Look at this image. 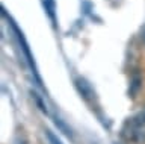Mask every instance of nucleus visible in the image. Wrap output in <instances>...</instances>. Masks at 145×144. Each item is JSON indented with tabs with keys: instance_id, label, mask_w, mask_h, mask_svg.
Listing matches in <instances>:
<instances>
[{
	"instance_id": "nucleus-3",
	"label": "nucleus",
	"mask_w": 145,
	"mask_h": 144,
	"mask_svg": "<svg viewBox=\"0 0 145 144\" xmlns=\"http://www.w3.org/2000/svg\"><path fill=\"white\" fill-rule=\"evenodd\" d=\"M142 41L145 43V28H144V30H142Z\"/></svg>"
},
{
	"instance_id": "nucleus-2",
	"label": "nucleus",
	"mask_w": 145,
	"mask_h": 144,
	"mask_svg": "<svg viewBox=\"0 0 145 144\" xmlns=\"http://www.w3.org/2000/svg\"><path fill=\"white\" fill-rule=\"evenodd\" d=\"M45 137L48 138V141L52 143V144H62V143H61V139H59L56 135H54L52 130H48V129H45Z\"/></svg>"
},
{
	"instance_id": "nucleus-1",
	"label": "nucleus",
	"mask_w": 145,
	"mask_h": 144,
	"mask_svg": "<svg viewBox=\"0 0 145 144\" xmlns=\"http://www.w3.org/2000/svg\"><path fill=\"white\" fill-rule=\"evenodd\" d=\"M76 88H77V91H79V94L85 99L86 102L91 103V102L97 100V93H95V89L92 88V85H91L86 79L77 78L76 79Z\"/></svg>"
}]
</instances>
